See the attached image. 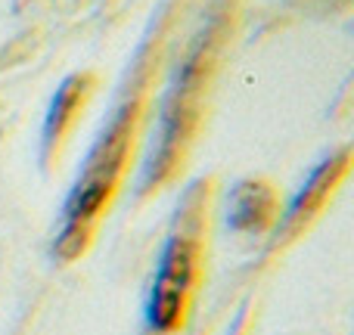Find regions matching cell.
Instances as JSON below:
<instances>
[{"mask_svg": "<svg viewBox=\"0 0 354 335\" xmlns=\"http://www.w3.org/2000/svg\"><path fill=\"white\" fill-rule=\"evenodd\" d=\"M137 115H140L137 99H128L124 106H118L115 115L100 131L97 143L87 153L84 168L78 171L75 186L66 195L62 227L53 239V255L59 261H75L91 245L93 220L112 202V195H115L118 183L124 177V168H128L131 146H134V131H137Z\"/></svg>", "mask_w": 354, "mask_h": 335, "instance_id": "1", "label": "cell"}, {"mask_svg": "<svg viewBox=\"0 0 354 335\" xmlns=\"http://www.w3.org/2000/svg\"><path fill=\"white\" fill-rule=\"evenodd\" d=\"M202 239H205V189L196 186L177 211L159 255L153 286L147 295V326L156 335H171L183 326L202 267Z\"/></svg>", "mask_w": 354, "mask_h": 335, "instance_id": "2", "label": "cell"}, {"mask_svg": "<svg viewBox=\"0 0 354 335\" xmlns=\"http://www.w3.org/2000/svg\"><path fill=\"white\" fill-rule=\"evenodd\" d=\"M208 56H212V37H202L171 78V87H168L165 99H162L159 124H156L147 162H143V174H140L143 193L165 186L174 177L177 165L183 162V153H187L196 122H199V93L208 78Z\"/></svg>", "mask_w": 354, "mask_h": 335, "instance_id": "3", "label": "cell"}, {"mask_svg": "<svg viewBox=\"0 0 354 335\" xmlns=\"http://www.w3.org/2000/svg\"><path fill=\"white\" fill-rule=\"evenodd\" d=\"M348 165H351V153L348 149H339V153L326 155L317 168L308 174V180L301 183V189L292 195L289 202L286 214L277 220V233H283V242L292 236H299L320 211H324L326 199L336 193V186L342 183V177L348 174Z\"/></svg>", "mask_w": 354, "mask_h": 335, "instance_id": "4", "label": "cell"}, {"mask_svg": "<svg viewBox=\"0 0 354 335\" xmlns=\"http://www.w3.org/2000/svg\"><path fill=\"white\" fill-rule=\"evenodd\" d=\"M227 230L243 233V236H264L280 220V193L270 180L249 177V180L233 183L227 195Z\"/></svg>", "mask_w": 354, "mask_h": 335, "instance_id": "5", "label": "cell"}, {"mask_svg": "<svg viewBox=\"0 0 354 335\" xmlns=\"http://www.w3.org/2000/svg\"><path fill=\"white\" fill-rule=\"evenodd\" d=\"M93 87V75L87 72H75L56 87L53 99L47 106V115H44V155H53L59 149V143L66 140V134L72 131L75 118H78L81 106H84L87 93Z\"/></svg>", "mask_w": 354, "mask_h": 335, "instance_id": "6", "label": "cell"}]
</instances>
